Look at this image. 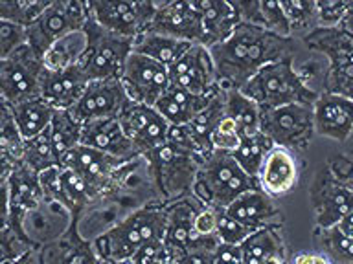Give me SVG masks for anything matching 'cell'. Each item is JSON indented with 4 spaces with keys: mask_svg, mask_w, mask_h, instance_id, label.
<instances>
[{
    "mask_svg": "<svg viewBox=\"0 0 353 264\" xmlns=\"http://www.w3.org/2000/svg\"><path fill=\"white\" fill-rule=\"evenodd\" d=\"M88 15L99 26L127 38H137L151 26L159 2L151 0H90Z\"/></svg>",
    "mask_w": 353,
    "mask_h": 264,
    "instance_id": "9c48e42d",
    "label": "cell"
},
{
    "mask_svg": "<svg viewBox=\"0 0 353 264\" xmlns=\"http://www.w3.org/2000/svg\"><path fill=\"white\" fill-rule=\"evenodd\" d=\"M193 6L203 24V46L208 50L228 41L241 24V16L230 0H195Z\"/></svg>",
    "mask_w": 353,
    "mask_h": 264,
    "instance_id": "44dd1931",
    "label": "cell"
},
{
    "mask_svg": "<svg viewBox=\"0 0 353 264\" xmlns=\"http://www.w3.org/2000/svg\"><path fill=\"white\" fill-rule=\"evenodd\" d=\"M203 208L206 206L193 195L176 202L165 204V230L162 241L175 257V263L181 255L190 252L197 241L193 226H195V217Z\"/></svg>",
    "mask_w": 353,
    "mask_h": 264,
    "instance_id": "ac0fdd59",
    "label": "cell"
},
{
    "mask_svg": "<svg viewBox=\"0 0 353 264\" xmlns=\"http://www.w3.org/2000/svg\"><path fill=\"white\" fill-rule=\"evenodd\" d=\"M352 2L350 0H319L316 2V22L319 28H339L346 16Z\"/></svg>",
    "mask_w": 353,
    "mask_h": 264,
    "instance_id": "f6af8a7d",
    "label": "cell"
},
{
    "mask_svg": "<svg viewBox=\"0 0 353 264\" xmlns=\"http://www.w3.org/2000/svg\"><path fill=\"white\" fill-rule=\"evenodd\" d=\"M215 94H212V96H195V94L171 85L170 90L159 99V103L154 104V109L164 116L170 125H188L201 110L208 107Z\"/></svg>",
    "mask_w": 353,
    "mask_h": 264,
    "instance_id": "83f0119b",
    "label": "cell"
},
{
    "mask_svg": "<svg viewBox=\"0 0 353 264\" xmlns=\"http://www.w3.org/2000/svg\"><path fill=\"white\" fill-rule=\"evenodd\" d=\"M215 264H245L241 257V248L230 246V244H221L217 248Z\"/></svg>",
    "mask_w": 353,
    "mask_h": 264,
    "instance_id": "681fc988",
    "label": "cell"
},
{
    "mask_svg": "<svg viewBox=\"0 0 353 264\" xmlns=\"http://www.w3.org/2000/svg\"><path fill=\"white\" fill-rule=\"evenodd\" d=\"M225 118V88L221 85L219 92L215 94L206 109H203L190 123H188V132L192 136L199 154H203L204 158L214 153L212 145V134Z\"/></svg>",
    "mask_w": 353,
    "mask_h": 264,
    "instance_id": "f1b7e54d",
    "label": "cell"
},
{
    "mask_svg": "<svg viewBox=\"0 0 353 264\" xmlns=\"http://www.w3.org/2000/svg\"><path fill=\"white\" fill-rule=\"evenodd\" d=\"M344 33H347L350 37H353V2L352 6H350V10H347L346 16L342 19L341 22V26H339Z\"/></svg>",
    "mask_w": 353,
    "mask_h": 264,
    "instance_id": "db71d44e",
    "label": "cell"
},
{
    "mask_svg": "<svg viewBox=\"0 0 353 264\" xmlns=\"http://www.w3.org/2000/svg\"><path fill=\"white\" fill-rule=\"evenodd\" d=\"M261 264H285V258H283V257H269V258H265Z\"/></svg>",
    "mask_w": 353,
    "mask_h": 264,
    "instance_id": "11a10c76",
    "label": "cell"
},
{
    "mask_svg": "<svg viewBox=\"0 0 353 264\" xmlns=\"http://www.w3.org/2000/svg\"><path fill=\"white\" fill-rule=\"evenodd\" d=\"M274 147L276 145L272 143V140H270L269 136H265L263 132L259 131L258 134H254V136L243 138L241 145L237 147L236 153H232V156L236 158L239 167H241L250 178H256V180H258L261 165H263L265 158L269 156V153Z\"/></svg>",
    "mask_w": 353,
    "mask_h": 264,
    "instance_id": "d590c367",
    "label": "cell"
},
{
    "mask_svg": "<svg viewBox=\"0 0 353 264\" xmlns=\"http://www.w3.org/2000/svg\"><path fill=\"white\" fill-rule=\"evenodd\" d=\"M314 132L335 142H346L353 132V99L322 92L313 104Z\"/></svg>",
    "mask_w": 353,
    "mask_h": 264,
    "instance_id": "ffe728a7",
    "label": "cell"
},
{
    "mask_svg": "<svg viewBox=\"0 0 353 264\" xmlns=\"http://www.w3.org/2000/svg\"><path fill=\"white\" fill-rule=\"evenodd\" d=\"M217 248H192L176 258V264H215Z\"/></svg>",
    "mask_w": 353,
    "mask_h": 264,
    "instance_id": "c3c4849f",
    "label": "cell"
},
{
    "mask_svg": "<svg viewBox=\"0 0 353 264\" xmlns=\"http://www.w3.org/2000/svg\"><path fill=\"white\" fill-rule=\"evenodd\" d=\"M46 0H0V21H10L32 28L48 8Z\"/></svg>",
    "mask_w": 353,
    "mask_h": 264,
    "instance_id": "f35d334b",
    "label": "cell"
},
{
    "mask_svg": "<svg viewBox=\"0 0 353 264\" xmlns=\"http://www.w3.org/2000/svg\"><path fill=\"white\" fill-rule=\"evenodd\" d=\"M261 132L272 140L276 147L302 151L311 143L314 132L313 104H287L265 110L261 116Z\"/></svg>",
    "mask_w": 353,
    "mask_h": 264,
    "instance_id": "8fae6325",
    "label": "cell"
},
{
    "mask_svg": "<svg viewBox=\"0 0 353 264\" xmlns=\"http://www.w3.org/2000/svg\"><path fill=\"white\" fill-rule=\"evenodd\" d=\"M132 264H176L175 257L165 248L164 241H151L143 244L131 258Z\"/></svg>",
    "mask_w": 353,
    "mask_h": 264,
    "instance_id": "bcb514c9",
    "label": "cell"
},
{
    "mask_svg": "<svg viewBox=\"0 0 353 264\" xmlns=\"http://www.w3.org/2000/svg\"><path fill=\"white\" fill-rule=\"evenodd\" d=\"M99 264H132L131 261H123V263H116V261H103V258H99Z\"/></svg>",
    "mask_w": 353,
    "mask_h": 264,
    "instance_id": "9f6ffc18",
    "label": "cell"
},
{
    "mask_svg": "<svg viewBox=\"0 0 353 264\" xmlns=\"http://www.w3.org/2000/svg\"><path fill=\"white\" fill-rule=\"evenodd\" d=\"M88 50V37L85 30L72 32L55 41L43 55L44 68L50 72H61L79 66Z\"/></svg>",
    "mask_w": 353,
    "mask_h": 264,
    "instance_id": "f546056e",
    "label": "cell"
},
{
    "mask_svg": "<svg viewBox=\"0 0 353 264\" xmlns=\"http://www.w3.org/2000/svg\"><path fill=\"white\" fill-rule=\"evenodd\" d=\"M241 22L263 28L280 37H292V28L287 21L281 2L276 0H236L234 2Z\"/></svg>",
    "mask_w": 353,
    "mask_h": 264,
    "instance_id": "4316f807",
    "label": "cell"
},
{
    "mask_svg": "<svg viewBox=\"0 0 353 264\" xmlns=\"http://www.w3.org/2000/svg\"><path fill=\"white\" fill-rule=\"evenodd\" d=\"M259 189L269 197L280 198L291 192L298 184V164L291 151L274 147L265 158L258 175Z\"/></svg>",
    "mask_w": 353,
    "mask_h": 264,
    "instance_id": "603a6c76",
    "label": "cell"
},
{
    "mask_svg": "<svg viewBox=\"0 0 353 264\" xmlns=\"http://www.w3.org/2000/svg\"><path fill=\"white\" fill-rule=\"evenodd\" d=\"M320 230V253L330 258L331 264H353V239L341 233L336 226Z\"/></svg>",
    "mask_w": 353,
    "mask_h": 264,
    "instance_id": "ab89813d",
    "label": "cell"
},
{
    "mask_svg": "<svg viewBox=\"0 0 353 264\" xmlns=\"http://www.w3.org/2000/svg\"><path fill=\"white\" fill-rule=\"evenodd\" d=\"M311 200L320 228H333L346 214L353 213V189L341 182L324 180L314 184Z\"/></svg>",
    "mask_w": 353,
    "mask_h": 264,
    "instance_id": "cb8c5ba5",
    "label": "cell"
},
{
    "mask_svg": "<svg viewBox=\"0 0 353 264\" xmlns=\"http://www.w3.org/2000/svg\"><path fill=\"white\" fill-rule=\"evenodd\" d=\"M252 189H259L258 180L250 178L230 153L214 151L199 169L193 197L206 208L225 211L236 198Z\"/></svg>",
    "mask_w": 353,
    "mask_h": 264,
    "instance_id": "5b68a950",
    "label": "cell"
},
{
    "mask_svg": "<svg viewBox=\"0 0 353 264\" xmlns=\"http://www.w3.org/2000/svg\"><path fill=\"white\" fill-rule=\"evenodd\" d=\"M125 164H129V162L112 158L109 154L99 153L96 148L77 145L76 148H72L70 153L63 158L61 167L74 170L90 187L94 197L99 198L107 192L110 182H112L114 175L118 173V169Z\"/></svg>",
    "mask_w": 353,
    "mask_h": 264,
    "instance_id": "2e32d148",
    "label": "cell"
},
{
    "mask_svg": "<svg viewBox=\"0 0 353 264\" xmlns=\"http://www.w3.org/2000/svg\"><path fill=\"white\" fill-rule=\"evenodd\" d=\"M292 264H331V261L322 253H300Z\"/></svg>",
    "mask_w": 353,
    "mask_h": 264,
    "instance_id": "f907efd6",
    "label": "cell"
},
{
    "mask_svg": "<svg viewBox=\"0 0 353 264\" xmlns=\"http://www.w3.org/2000/svg\"><path fill=\"white\" fill-rule=\"evenodd\" d=\"M43 57L26 44L8 59L0 60V94L2 103L15 107L30 99L41 98L44 77Z\"/></svg>",
    "mask_w": 353,
    "mask_h": 264,
    "instance_id": "ba28073f",
    "label": "cell"
},
{
    "mask_svg": "<svg viewBox=\"0 0 353 264\" xmlns=\"http://www.w3.org/2000/svg\"><path fill=\"white\" fill-rule=\"evenodd\" d=\"M225 88V116L230 118L239 129L241 138L254 136L261 131V116L263 110L254 103L252 99L241 92V88Z\"/></svg>",
    "mask_w": 353,
    "mask_h": 264,
    "instance_id": "4dcf8cb0",
    "label": "cell"
},
{
    "mask_svg": "<svg viewBox=\"0 0 353 264\" xmlns=\"http://www.w3.org/2000/svg\"><path fill=\"white\" fill-rule=\"evenodd\" d=\"M0 151H2V176L10 175L17 165L24 164L26 140L22 138L17 126L10 104L2 103V120H0Z\"/></svg>",
    "mask_w": 353,
    "mask_h": 264,
    "instance_id": "e575fe53",
    "label": "cell"
},
{
    "mask_svg": "<svg viewBox=\"0 0 353 264\" xmlns=\"http://www.w3.org/2000/svg\"><path fill=\"white\" fill-rule=\"evenodd\" d=\"M85 33L88 37V50L79 66L88 77V81L121 79L127 60L134 50V38L121 37L105 30L90 15Z\"/></svg>",
    "mask_w": 353,
    "mask_h": 264,
    "instance_id": "8992f818",
    "label": "cell"
},
{
    "mask_svg": "<svg viewBox=\"0 0 353 264\" xmlns=\"http://www.w3.org/2000/svg\"><path fill=\"white\" fill-rule=\"evenodd\" d=\"M24 164L33 169L35 173H43L50 167H61V162L57 158V153L54 148V142L50 136V129L43 134L26 140V151H24Z\"/></svg>",
    "mask_w": 353,
    "mask_h": 264,
    "instance_id": "74e56055",
    "label": "cell"
},
{
    "mask_svg": "<svg viewBox=\"0 0 353 264\" xmlns=\"http://www.w3.org/2000/svg\"><path fill=\"white\" fill-rule=\"evenodd\" d=\"M192 46L193 44L186 43V41L165 37V35H160V33L145 32L140 37L134 38V50L132 52L145 55L149 59L171 68Z\"/></svg>",
    "mask_w": 353,
    "mask_h": 264,
    "instance_id": "1f68e13d",
    "label": "cell"
},
{
    "mask_svg": "<svg viewBox=\"0 0 353 264\" xmlns=\"http://www.w3.org/2000/svg\"><path fill=\"white\" fill-rule=\"evenodd\" d=\"M302 41L327 57L330 68L324 76V92L353 99V37L341 28H316L303 35Z\"/></svg>",
    "mask_w": 353,
    "mask_h": 264,
    "instance_id": "52a82bcc",
    "label": "cell"
},
{
    "mask_svg": "<svg viewBox=\"0 0 353 264\" xmlns=\"http://www.w3.org/2000/svg\"><path fill=\"white\" fill-rule=\"evenodd\" d=\"M88 82L90 81L81 66L61 72L46 70L41 87V98L55 110H72L85 94Z\"/></svg>",
    "mask_w": 353,
    "mask_h": 264,
    "instance_id": "7402d4cb",
    "label": "cell"
},
{
    "mask_svg": "<svg viewBox=\"0 0 353 264\" xmlns=\"http://www.w3.org/2000/svg\"><path fill=\"white\" fill-rule=\"evenodd\" d=\"M81 129L83 123H79L68 110L55 112L54 121L50 125V136H52L59 162H63L66 154L81 143Z\"/></svg>",
    "mask_w": 353,
    "mask_h": 264,
    "instance_id": "8d00e7d4",
    "label": "cell"
},
{
    "mask_svg": "<svg viewBox=\"0 0 353 264\" xmlns=\"http://www.w3.org/2000/svg\"><path fill=\"white\" fill-rule=\"evenodd\" d=\"M79 145L96 148L99 153L109 154L121 162H132L140 158V154L137 153V148L121 126L120 118H103V120L83 123Z\"/></svg>",
    "mask_w": 353,
    "mask_h": 264,
    "instance_id": "d6986e66",
    "label": "cell"
},
{
    "mask_svg": "<svg viewBox=\"0 0 353 264\" xmlns=\"http://www.w3.org/2000/svg\"><path fill=\"white\" fill-rule=\"evenodd\" d=\"M239 248H241V257L245 264H261L269 257L285 258V246L281 239L280 224L267 226L263 230L254 231Z\"/></svg>",
    "mask_w": 353,
    "mask_h": 264,
    "instance_id": "836d02e7",
    "label": "cell"
},
{
    "mask_svg": "<svg viewBox=\"0 0 353 264\" xmlns=\"http://www.w3.org/2000/svg\"><path fill=\"white\" fill-rule=\"evenodd\" d=\"M281 8H283L287 21L291 24L292 33L305 32L303 35H307L319 28L316 2H313V0H283Z\"/></svg>",
    "mask_w": 353,
    "mask_h": 264,
    "instance_id": "60d3db41",
    "label": "cell"
},
{
    "mask_svg": "<svg viewBox=\"0 0 353 264\" xmlns=\"http://www.w3.org/2000/svg\"><path fill=\"white\" fill-rule=\"evenodd\" d=\"M254 230L243 226L241 222L230 219L225 211H217V236L221 244H230V246H241L248 236L252 235Z\"/></svg>",
    "mask_w": 353,
    "mask_h": 264,
    "instance_id": "7bdbcfd3",
    "label": "cell"
},
{
    "mask_svg": "<svg viewBox=\"0 0 353 264\" xmlns=\"http://www.w3.org/2000/svg\"><path fill=\"white\" fill-rule=\"evenodd\" d=\"M195 236H215L217 235V211L203 208L195 217Z\"/></svg>",
    "mask_w": 353,
    "mask_h": 264,
    "instance_id": "7dc6e473",
    "label": "cell"
},
{
    "mask_svg": "<svg viewBox=\"0 0 353 264\" xmlns=\"http://www.w3.org/2000/svg\"><path fill=\"white\" fill-rule=\"evenodd\" d=\"M336 230L341 231V233H344L346 236H350V239H353V213L346 214V217L336 224Z\"/></svg>",
    "mask_w": 353,
    "mask_h": 264,
    "instance_id": "f5cc1de1",
    "label": "cell"
},
{
    "mask_svg": "<svg viewBox=\"0 0 353 264\" xmlns=\"http://www.w3.org/2000/svg\"><path fill=\"white\" fill-rule=\"evenodd\" d=\"M225 213L230 219L241 222L250 230H263L267 226L280 224V209L276 208L274 198L269 197L261 189H252L236 198L234 202L225 209Z\"/></svg>",
    "mask_w": 353,
    "mask_h": 264,
    "instance_id": "d4e9b609",
    "label": "cell"
},
{
    "mask_svg": "<svg viewBox=\"0 0 353 264\" xmlns=\"http://www.w3.org/2000/svg\"><path fill=\"white\" fill-rule=\"evenodd\" d=\"M148 32L160 33L165 37L179 38L192 44H203V24L193 2L173 0L159 2Z\"/></svg>",
    "mask_w": 353,
    "mask_h": 264,
    "instance_id": "e0dca14e",
    "label": "cell"
},
{
    "mask_svg": "<svg viewBox=\"0 0 353 264\" xmlns=\"http://www.w3.org/2000/svg\"><path fill=\"white\" fill-rule=\"evenodd\" d=\"M10 109L24 140H32V138L43 134L44 131H48L54 121L55 112H57L43 98L30 99V101H24V103L10 107Z\"/></svg>",
    "mask_w": 353,
    "mask_h": 264,
    "instance_id": "d6a6232c",
    "label": "cell"
},
{
    "mask_svg": "<svg viewBox=\"0 0 353 264\" xmlns=\"http://www.w3.org/2000/svg\"><path fill=\"white\" fill-rule=\"evenodd\" d=\"M165 204H148L125 214L112 228L94 239L103 261H131L132 255L151 241L164 239Z\"/></svg>",
    "mask_w": 353,
    "mask_h": 264,
    "instance_id": "7a4b0ae2",
    "label": "cell"
},
{
    "mask_svg": "<svg viewBox=\"0 0 353 264\" xmlns=\"http://www.w3.org/2000/svg\"><path fill=\"white\" fill-rule=\"evenodd\" d=\"M121 82L132 103L154 107L171 87L170 68L132 52L121 74Z\"/></svg>",
    "mask_w": 353,
    "mask_h": 264,
    "instance_id": "7c38bea8",
    "label": "cell"
},
{
    "mask_svg": "<svg viewBox=\"0 0 353 264\" xmlns=\"http://www.w3.org/2000/svg\"><path fill=\"white\" fill-rule=\"evenodd\" d=\"M223 87L243 88L270 63L294 57V37H280L263 28L241 22L223 44L210 48Z\"/></svg>",
    "mask_w": 353,
    "mask_h": 264,
    "instance_id": "6da1fadb",
    "label": "cell"
},
{
    "mask_svg": "<svg viewBox=\"0 0 353 264\" xmlns=\"http://www.w3.org/2000/svg\"><path fill=\"white\" fill-rule=\"evenodd\" d=\"M149 182L162 198V204H171L192 197L199 169L206 158L188 153L165 142L151 153L143 154Z\"/></svg>",
    "mask_w": 353,
    "mask_h": 264,
    "instance_id": "277c9868",
    "label": "cell"
},
{
    "mask_svg": "<svg viewBox=\"0 0 353 264\" xmlns=\"http://www.w3.org/2000/svg\"><path fill=\"white\" fill-rule=\"evenodd\" d=\"M39 253L43 264H99L94 241L81 235L77 222H74L59 241L50 242L41 248Z\"/></svg>",
    "mask_w": 353,
    "mask_h": 264,
    "instance_id": "484cf974",
    "label": "cell"
},
{
    "mask_svg": "<svg viewBox=\"0 0 353 264\" xmlns=\"http://www.w3.org/2000/svg\"><path fill=\"white\" fill-rule=\"evenodd\" d=\"M2 264H43V261H41V253H39V250H30V252L21 255L19 258L4 261Z\"/></svg>",
    "mask_w": 353,
    "mask_h": 264,
    "instance_id": "816d5d0a",
    "label": "cell"
},
{
    "mask_svg": "<svg viewBox=\"0 0 353 264\" xmlns=\"http://www.w3.org/2000/svg\"><path fill=\"white\" fill-rule=\"evenodd\" d=\"M28 44V28L10 21H0V60L8 59Z\"/></svg>",
    "mask_w": 353,
    "mask_h": 264,
    "instance_id": "b9f144b4",
    "label": "cell"
},
{
    "mask_svg": "<svg viewBox=\"0 0 353 264\" xmlns=\"http://www.w3.org/2000/svg\"><path fill=\"white\" fill-rule=\"evenodd\" d=\"M259 109L272 110L287 104H314L320 94L296 70L294 57L270 63L241 88Z\"/></svg>",
    "mask_w": 353,
    "mask_h": 264,
    "instance_id": "3957f363",
    "label": "cell"
},
{
    "mask_svg": "<svg viewBox=\"0 0 353 264\" xmlns=\"http://www.w3.org/2000/svg\"><path fill=\"white\" fill-rule=\"evenodd\" d=\"M120 123L140 156L164 145L171 126L154 107L132 101L120 114Z\"/></svg>",
    "mask_w": 353,
    "mask_h": 264,
    "instance_id": "9a60e30c",
    "label": "cell"
},
{
    "mask_svg": "<svg viewBox=\"0 0 353 264\" xmlns=\"http://www.w3.org/2000/svg\"><path fill=\"white\" fill-rule=\"evenodd\" d=\"M171 85L195 94L212 96L221 88L214 57L203 44H193L181 59L170 68Z\"/></svg>",
    "mask_w": 353,
    "mask_h": 264,
    "instance_id": "4fadbf2b",
    "label": "cell"
},
{
    "mask_svg": "<svg viewBox=\"0 0 353 264\" xmlns=\"http://www.w3.org/2000/svg\"><path fill=\"white\" fill-rule=\"evenodd\" d=\"M129 96L121 79H101L90 81L85 88V94L72 110H68L79 123H88L103 118H120L127 104Z\"/></svg>",
    "mask_w": 353,
    "mask_h": 264,
    "instance_id": "5bb4252c",
    "label": "cell"
},
{
    "mask_svg": "<svg viewBox=\"0 0 353 264\" xmlns=\"http://www.w3.org/2000/svg\"><path fill=\"white\" fill-rule=\"evenodd\" d=\"M88 22L87 2L52 0L32 28H28V44L41 57L61 37L85 30Z\"/></svg>",
    "mask_w": 353,
    "mask_h": 264,
    "instance_id": "30bf717a",
    "label": "cell"
},
{
    "mask_svg": "<svg viewBox=\"0 0 353 264\" xmlns=\"http://www.w3.org/2000/svg\"><path fill=\"white\" fill-rule=\"evenodd\" d=\"M241 134H239V129L230 118H223L221 123L217 125V129L212 134V145H214V151H221V153H236L237 147L241 145Z\"/></svg>",
    "mask_w": 353,
    "mask_h": 264,
    "instance_id": "ee69618b",
    "label": "cell"
}]
</instances>
